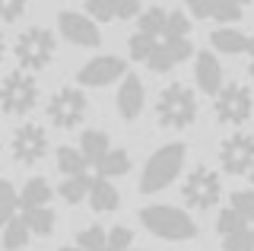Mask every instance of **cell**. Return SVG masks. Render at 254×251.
<instances>
[{"label": "cell", "instance_id": "6da1fadb", "mask_svg": "<svg viewBox=\"0 0 254 251\" xmlns=\"http://www.w3.org/2000/svg\"><path fill=\"white\" fill-rule=\"evenodd\" d=\"M130 61L143 70L162 76L194 58V26L185 10L146 6L137 13L133 32L127 38Z\"/></svg>", "mask_w": 254, "mask_h": 251}, {"label": "cell", "instance_id": "7a4b0ae2", "mask_svg": "<svg viewBox=\"0 0 254 251\" xmlns=\"http://www.w3.org/2000/svg\"><path fill=\"white\" fill-rule=\"evenodd\" d=\"M222 251H254V188L232 191L216 216Z\"/></svg>", "mask_w": 254, "mask_h": 251}, {"label": "cell", "instance_id": "3957f363", "mask_svg": "<svg viewBox=\"0 0 254 251\" xmlns=\"http://www.w3.org/2000/svg\"><path fill=\"white\" fill-rule=\"evenodd\" d=\"M16 216L29 226V232L35 239H48L58 229V213H54V188L48 178L32 175L26 185L19 188V210Z\"/></svg>", "mask_w": 254, "mask_h": 251}, {"label": "cell", "instance_id": "277c9868", "mask_svg": "<svg viewBox=\"0 0 254 251\" xmlns=\"http://www.w3.org/2000/svg\"><path fill=\"white\" fill-rule=\"evenodd\" d=\"M185 166H188V143H181V140L162 143L159 150L149 153L146 162H143L140 182H137L140 194H159V191H165V188H172L181 178Z\"/></svg>", "mask_w": 254, "mask_h": 251}, {"label": "cell", "instance_id": "5b68a950", "mask_svg": "<svg viewBox=\"0 0 254 251\" xmlns=\"http://www.w3.org/2000/svg\"><path fill=\"white\" fill-rule=\"evenodd\" d=\"M200 115L197 92L188 83H169L159 89L153 102V118L162 130H188Z\"/></svg>", "mask_w": 254, "mask_h": 251}, {"label": "cell", "instance_id": "8992f818", "mask_svg": "<svg viewBox=\"0 0 254 251\" xmlns=\"http://www.w3.org/2000/svg\"><path fill=\"white\" fill-rule=\"evenodd\" d=\"M137 219L149 235L162 242H194L200 232L194 216L181 207H172V203H146V207H140Z\"/></svg>", "mask_w": 254, "mask_h": 251}, {"label": "cell", "instance_id": "52a82bcc", "mask_svg": "<svg viewBox=\"0 0 254 251\" xmlns=\"http://www.w3.org/2000/svg\"><path fill=\"white\" fill-rule=\"evenodd\" d=\"M16 67L29 70V73H42L54 64L58 58V35L48 26H26L10 45Z\"/></svg>", "mask_w": 254, "mask_h": 251}, {"label": "cell", "instance_id": "ba28073f", "mask_svg": "<svg viewBox=\"0 0 254 251\" xmlns=\"http://www.w3.org/2000/svg\"><path fill=\"white\" fill-rule=\"evenodd\" d=\"M38 102H42V86H38L35 73L16 67L0 76V115L29 118L38 108Z\"/></svg>", "mask_w": 254, "mask_h": 251}, {"label": "cell", "instance_id": "9c48e42d", "mask_svg": "<svg viewBox=\"0 0 254 251\" xmlns=\"http://www.w3.org/2000/svg\"><path fill=\"white\" fill-rule=\"evenodd\" d=\"M89 115V96L83 86H58L45 102V118L58 130H76Z\"/></svg>", "mask_w": 254, "mask_h": 251}, {"label": "cell", "instance_id": "30bf717a", "mask_svg": "<svg viewBox=\"0 0 254 251\" xmlns=\"http://www.w3.org/2000/svg\"><path fill=\"white\" fill-rule=\"evenodd\" d=\"M181 197H185L188 210L206 213V210L219 207L222 200V175L210 166H194L181 178Z\"/></svg>", "mask_w": 254, "mask_h": 251}, {"label": "cell", "instance_id": "8fae6325", "mask_svg": "<svg viewBox=\"0 0 254 251\" xmlns=\"http://www.w3.org/2000/svg\"><path fill=\"white\" fill-rule=\"evenodd\" d=\"M6 150H10V159L16 166H38V162L48 156L51 150V137H48V127L42 121H22L13 127L10 140H6Z\"/></svg>", "mask_w": 254, "mask_h": 251}, {"label": "cell", "instance_id": "7c38bea8", "mask_svg": "<svg viewBox=\"0 0 254 251\" xmlns=\"http://www.w3.org/2000/svg\"><path fill=\"white\" fill-rule=\"evenodd\" d=\"M213 115L226 127H242L248 118H254V92L245 83H222L213 96Z\"/></svg>", "mask_w": 254, "mask_h": 251}, {"label": "cell", "instance_id": "4fadbf2b", "mask_svg": "<svg viewBox=\"0 0 254 251\" xmlns=\"http://www.w3.org/2000/svg\"><path fill=\"white\" fill-rule=\"evenodd\" d=\"M216 159H219V169L226 175H248L254 169V134L235 130V134L222 137Z\"/></svg>", "mask_w": 254, "mask_h": 251}, {"label": "cell", "instance_id": "5bb4252c", "mask_svg": "<svg viewBox=\"0 0 254 251\" xmlns=\"http://www.w3.org/2000/svg\"><path fill=\"white\" fill-rule=\"evenodd\" d=\"M58 35L73 48H99L102 45V29L89 13L79 10H61L58 13Z\"/></svg>", "mask_w": 254, "mask_h": 251}, {"label": "cell", "instance_id": "9a60e30c", "mask_svg": "<svg viewBox=\"0 0 254 251\" xmlns=\"http://www.w3.org/2000/svg\"><path fill=\"white\" fill-rule=\"evenodd\" d=\"M127 73V61L118 54H95L92 61H86L76 70V86L83 89H105L111 83H121V76Z\"/></svg>", "mask_w": 254, "mask_h": 251}, {"label": "cell", "instance_id": "2e32d148", "mask_svg": "<svg viewBox=\"0 0 254 251\" xmlns=\"http://www.w3.org/2000/svg\"><path fill=\"white\" fill-rule=\"evenodd\" d=\"M251 0H185L188 16L203 19V22H216V26H229L245 16Z\"/></svg>", "mask_w": 254, "mask_h": 251}, {"label": "cell", "instance_id": "e0dca14e", "mask_svg": "<svg viewBox=\"0 0 254 251\" xmlns=\"http://www.w3.org/2000/svg\"><path fill=\"white\" fill-rule=\"evenodd\" d=\"M115 108L118 115L124 118V121H137L143 115V108H146V86L137 73H127L121 76V83H118V96H115Z\"/></svg>", "mask_w": 254, "mask_h": 251}, {"label": "cell", "instance_id": "ac0fdd59", "mask_svg": "<svg viewBox=\"0 0 254 251\" xmlns=\"http://www.w3.org/2000/svg\"><path fill=\"white\" fill-rule=\"evenodd\" d=\"M83 10L95 22H127L137 19L143 10V0H83Z\"/></svg>", "mask_w": 254, "mask_h": 251}, {"label": "cell", "instance_id": "d6986e66", "mask_svg": "<svg viewBox=\"0 0 254 251\" xmlns=\"http://www.w3.org/2000/svg\"><path fill=\"white\" fill-rule=\"evenodd\" d=\"M226 83L222 80V64L216 58V51H197L194 54V86L203 92V96H216L219 86Z\"/></svg>", "mask_w": 254, "mask_h": 251}, {"label": "cell", "instance_id": "ffe728a7", "mask_svg": "<svg viewBox=\"0 0 254 251\" xmlns=\"http://www.w3.org/2000/svg\"><path fill=\"white\" fill-rule=\"evenodd\" d=\"M86 203L92 207V213H115V210H121V191L115 188V182H111V178L95 175Z\"/></svg>", "mask_w": 254, "mask_h": 251}, {"label": "cell", "instance_id": "44dd1931", "mask_svg": "<svg viewBox=\"0 0 254 251\" xmlns=\"http://www.w3.org/2000/svg\"><path fill=\"white\" fill-rule=\"evenodd\" d=\"M210 45H213V51L235 58V54H248L251 35H245L242 29H235L232 22H229V26H216V29L210 32Z\"/></svg>", "mask_w": 254, "mask_h": 251}, {"label": "cell", "instance_id": "7402d4cb", "mask_svg": "<svg viewBox=\"0 0 254 251\" xmlns=\"http://www.w3.org/2000/svg\"><path fill=\"white\" fill-rule=\"evenodd\" d=\"M130 169H133L130 153H127V146H118V143H111L108 153L95 162V175H105V178H111V182H115V178H124Z\"/></svg>", "mask_w": 254, "mask_h": 251}, {"label": "cell", "instance_id": "603a6c76", "mask_svg": "<svg viewBox=\"0 0 254 251\" xmlns=\"http://www.w3.org/2000/svg\"><path fill=\"white\" fill-rule=\"evenodd\" d=\"M32 239H35V235L29 232V226L22 223L19 216H13L10 223L0 229V248L3 251H26L32 245Z\"/></svg>", "mask_w": 254, "mask_h": 251}, {"label": "cell", "instance_id": "cb8c5ba5", "mask_svg": "<svg viewBox=\"0 0 254 251\" xmlns=\"http://www.w3.org/2000/svg\"><path fill=\"white\" fill-rule=\"evenodd\" d=\"M16 210H19V191L10 178H0V229L16 216Z\"/></svg>", "mask_w": 254, "mask_h": 251}, {"label": "cell", "instance_id": "d4e9b609", "mask_svg": "<svg viewBox=\"0 0 254 251\" xmlns=\"http://www.w3.org/2000/svg\"><path fill=\"white\" fill-rule=\"evenodd\" d=\"M29 13V0H0V26H13Z\"/></svg>", "mask_w": 254, "mask_h": 251}, {"label": "cell", "instance_id": "484cf974", "mask_svg": "<svg viewBox=\"0 0 254 251\" xmlns=\"http://www.w3.org/2000/svg\"><path fill=\"white\" fill-rule=\"evenodd\" d=\"M6 54H10V42H6L3 29H0V64H3V61H6Z\"/></svg>", "mask_w": 254, "mask_h": 251}, {"label": "cell", "instance_id": "4316f807", "mask_svg": "<svg viewBox=\"0 0 254 251\" xmlns=\"http://www.w3.org/2000/svg\"><path fill=\"white\" fill-rule=\"evenodd\" d=\"M248 73H251V80H254V38H251V45H248Z\"/></svg>", "mask_w": 254, "mask_h": 251}, {"label": "cell", "instance_id": "83f0119b", "mask_svg": "<svg viewBox=\"0 0 254 251\" xmlns=\"http://www.w3.org/2000/svg\"><path fill=\"white\" fill-rule=\"evenodd\" d=\"M0 156H3V137H0Z\"/></svg>", "mask_w": 254, "mask_h": 251}, {"label": "cell", "instance_id": "f1b7e54d", "mask_svg": "<svg viewBox=\"0 0 254 251\" xmlns=\"http://www.w3.org/2000/svg\"><path fill=\"white\" fill-rule=\"evenodd\" d=\"M248 175H251V185H254V169H251V172H248Z\"/></svg>", "mask_w": 254, "mask_h": 251}]
</instances>
